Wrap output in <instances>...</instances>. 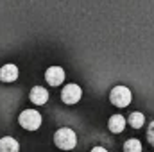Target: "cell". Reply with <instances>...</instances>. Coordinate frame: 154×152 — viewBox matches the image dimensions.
<instances>
[{"label": "cell", "mask_w": 154, "mask_h": 152, "mask_svg": "<svg viewBox=\"0 0 154 152\" xmlns=\"http://www.w3.org/2000/svg\"><path fill=\"white\" fill-rule=\"evenodd\" d=\"M41 122H43V116L36 109H23L18 116V123L27 131H38L41 127Z\"/></svg>", "instance_id": "7a4b0ae2"}, {"label": "cell", "mask_w": 154, "mask_h": 152, "mask_svg": "<svg viewBox=\"0 0 154 152\" xmlns=\"http://www.w3.org/2000/svg\"><path fill=\"white\" fill-rule=\"evenodd\" d=\"M45 81L50 84V86H59L65 82V70L61 66H50L47 68L45 72Z\"/></svg>", "instance_id": "5b68a950"}, {"label": "cell", "mask_w": 154, "mask_h": 152, "mask_svg": "<svg viewBox=\"0 0 154 152\" xmlns=\"http://www.w3.org/2000/svg\"><path fill=\"white\" fill-rule=\"evenodd\" d=\"M93 150L95 152H104L106 149H104V147H93Z\"/></svg>", "instance_id": "4fadbf2b"}, {"label": "cell", "mask_w": 154, "mask_h": 152, "mask_svg": "<svg viewBox=\"0 0 154 152\" xmlns=\"http://www.w3.org/2000/svg\"><path fill=\"white\" fill-rule=\"evenodd\" d=\"M124 150L125 152H142V143H140V140H136V138L127 140L125 145H124Z\"/></svg>", "instance_id": "8fae6325"}, {"label": "cell", "mask_w": 154, "mask_h": 152, "mask_svg": "<svg viewBox=\"0 0 154 152\" xmlns=\"http://www.w3.org/2000/svg\"><path fill=\"white\" fill-rule=\"evenodd\" d=\"M147 140H149V143L154 147V120L149 123V129H147Z\"/></svg>", "instance_id": "7c38bea8"}, {"label": "cell", "mask_w": 154, "mask_h": 152, "mask_svg": "<svg viewBox=\"0 0 154 152\" xmlns=\"http://www.w3.org/2000/svg\"><path fill=\"white\" fill-rule=\"evenodd\" d=\"M81 97H82V90H81V86H77V84H66V86L63 88V91H61V100H63L65 104H68V106L77 104V102L81 100Z\"/></svg>", "instance_id": "277c9868"}, {"label": "cell", "mask_w": 154, "mask_h": 152, "mask_svg": "<svg viewBox=\"0 0 154 152\" xmlns=\"http://www.w3.org/2000/svg\"><path fill=\"white\" fill-rule=\"evenodd\" d=\"M54 143L61 150H72L77 145V134L74 132V129H70V127H61L54 134Z\"/></svg>", "instance_id": "6da1fadb"}, {"label": "cell", "mask_w": 154, "mask_h": 152, "mask_svg": "<svg viewBox=\"0 0 154 152\" xmlns=\"http://www.w3.org/2000/svg\"><path fill=\"white\" fill-rule=\"evenodd\" d=\"M29 99H31L32 104L43 106V104H47V100H48V91H47V88H43V86H34V88L31 90V93H29Z\"/></svg>", "instance_id": "8992f818"}, {"label": "cell", "mask_w": 154, "mask_h": 152, "mask_svg": "<svg viewBox=\"0 0 154 152\" xmlns=\"http://www.w3.org/2000/svg\"><path fill=\"white\" fill-rule=\"evenodd\" d=\"M127 122H129V125L133 129H142L143 123H145V116H143V113H140V111H134V113L129 114Z\"/></svg>", "instance_id": "30bf717a"}, {"label": "cell", "mask_w": 154, "mask_h": 152, "mask_svg": "<svg viewBox=\"0 0 154 152\" xmlns=\"http://www.w3.org/2000/svg\"><path fill=\"white\" fill-rule=\"evenodd\" d=\"M18 79V68L16 65H4L0 68V81L2 82H14Z\"/></svg>", "instance_id": "52a82bcc"}, {"label": "cell", "mask_w": 154, "mask_h": 152, "mask_svg": "<svg viewBox=\"0 0 154 152\" xmlns=\"http://www.w3.org/2000/svg\"><path fill=\"white\" fill-rule=\"evenodd\" d=\"M109 100L111 104L116 108H127L133 100V95H131V90L127 86H115L109 93Z\"/></svg>", "instance_id": "3957f363"}, {"label": "cell", "mask_w": 154, "mask_h": 152, "mask_svg": "<svg viewBox=\"0 0 154 152\" xmlns=\"http://www.w3.org/2000/svg\"><path fill=\"white\" fill-rule=\"evenodd\" d=\"M108 127H109V131L111 132H122L124 129H125V118L122 116V114H113L111 118H109V122H108Z\"/></svg>", "instance_id": "ba28073f"}, {"label": "cell", "mask_w": 154, "mask_h": 152, "mask_svg": "<svg viewBox=\"0 0 154 152\" xmlns=\"http://www.w3.org/2000/svg\"><path fill=\"white\" fill-rule=\"evenodd\" d=\"M18 150H20V145L14 138H11V136L0 138V152H18Z\"/></svg>", "instance_id": "9c48e42d"}]
</instances>
